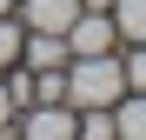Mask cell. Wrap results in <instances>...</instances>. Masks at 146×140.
<instances>
[{
	"mask_svg": "<svg viewBox=\"0 0 146 140\" xmlns=\"http://www.w3.org/2000/svg\"><path fill=\"white\" fill-rule=\"evenodd\" d=\"M126 93L119 54H73L66 60V107H113Z\"/></svg>",
	"mask_w": 146,
	"mask_h": 140,
	"instance_id": "1",
	"label": "cell"
},
{
	"mask_svg": "<svg viewBox=\"0 0 146 140\" xmlns=\"http://www.w3.org/2000/svg\"><path fill=\"white\" fill-rule=\"evenodd\" d=\"M73 13H80V0H13V20L27 33H66Z\"/></svg>",
	"mask_w": 146,
	"mask_h": 140,
	"instance_id": "2",
	"label": "cell"
},
{
	"mask_svg": "<svg viewBox=\"0 0 146 140\" xmlns=\"http://www.w3.org/2000/svg\"><path fill=\"white\" fill-rule=\"evenodd\" d=\"M73 54H66V33H20V67H66Z\"/></svg>",
	"mask_w": 146,
	"mask_h": 140,
	"instance_id": "3",
	"label": "cell"
},
{
	"mask_svg": "<svg viewBox=\"0 0 146 140\" xmlns=\"http://www.w3.org/2000/svg\"><path fill=\"white\" fill-rule=\"evenodd\" d=\"M113 133H126V140H146V93L139 87H126L113 100Z\"/></svg>",
	"mask_w": 146,
	"mask_h": 140,
	"instance_id": "4",
	"label": "cell"
},
{
	"mask_svg": "<svg viewBox=\"0 0 146 140\" xmlns=\"http://www.w3.org/2000/svg\"><path fill=\"white\" fill-rule=\"evenodd\" d=\"M113 27H119V40H146V0H113Z\"/></svg>",
	"mask_w": 146,
	"mask_h": 140,
	"instance_id": "5",
	"label": "cell"
},
{
	"mask_svg": "<svg viewBox=\"0 0 146 140\" xmlns=\"http://www.w3.org/2000/svg\"><path fill=\"white\" fill-rule=\"evenodd\" d=\"M20 33H27V27H20L13 13H0V74H7V67L20 60Z\"/></svg>",
	"mask_w": 146,
	"mask_h": 140,
	"instance_id": "6",
	"label": "cell"
},
{
	"mask_svg": "<svg viewBox=\"0 0 146 140\" xmlns=\"http://www.w3.org/2000/svg\"><path fill=\"white\" fill-rule=\"evenodd\" d=\"M119 67H126V87H139V93H146V40H133V54L119 60Z\"/></svg>",
	"mask_w": 146,
	"mask_h": 140,
	"instance_id": "7",
	"label": "cell"
},
{
	"mask_svg": "<svg viewBox=\"0 0 146 140\" xmlns=\"http://www.w3.org/2000/svg\"><path fill=\"white\" fill-rule=\"evenodd\" d=\"M0 133H13V93H7V80H0Z\"/></svg>",
	"mask_w": 146,
	"mask_h": 140,
	"instance_id": "8",
	"label": "cell"
},
{
	"mask_svg": "<svg viewBox=\"0 0 146 140\" xmlns=\"http://www.w3.org/2000/svg\"><path fill=\"white\" fill-rule=\"evenodd\" d=\"M80 7H113V0H80Z\"/></svg>",
	"mask_w": 146,
	"mask_h": 140,
	"instance_id": "9",
	"label": "cell"
},
{
	"mask_svg": "<svg viewBox=\"0 0 146 140\" xmlns=\"http://www.w3.org/2000/svg\"><path fill=\"white\" fill-rule=\"evenodd\" d=\"M0 13H13V0H0Z\"/></svg>",
	"mask_w": 146,
	"mask_h": 140,
	"instance_id": "10",
	"label": "cell"
}]
</instances>
